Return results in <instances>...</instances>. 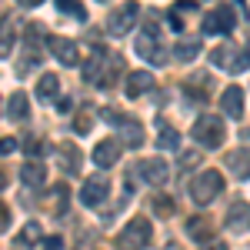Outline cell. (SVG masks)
Segmentation results:
<instances>
[{"instance_id":"cell-34","label":"cell","mask_w":250,"mask_h":250,"mask_svg":"<svg viewBox=\"0 0 250 250\" xmlns=\"http://www.w3.org/2000/svg\"><path fill=\"white\" fill-rule=\"evenodd\" d=\"M43 247L47 250H60V237H43Z\"/></svg>"},{"instance_id":"cell-16","label":"cell","mask_w":250,"mask_h":250,"mask_svg":"<svg viewBox=\"0 0 250 250\" xmlns=\"http://www.w3.org/2000/svg\"><path fill=\"white\" fill-rule=\"evenodd\" d=\"M220 107H224V114L230 117V120H240L244 117V90L240 87H227L220 94Z\"/></svg>"},{"instance_id":"cell-26","label":"cell","mask_w":250,"mask_h":250,"mask_svg":"<svg viewBox=\"0 0 250 250\" xmlns=\"http://www.w3.org/2000/svg\"><path fill=\"white\" fill-rule=\"evenodd\" d=\"M187 233L193 240H210L213 237V220L210 217H190L187 220Z\"/></svg>"},{"instance_id":"cell-9","label":"cell","mask_w":250,"mask_h":250,"mask_svg":"<svg viewBox=\"0 0 250 250\" xmlns=\"http://www.w3.org/2000/svg\"><path fill=\"white\" fill-rule=\"evenodd\" d=\"M137 17H140V3H137V0L120 3L114 14L107 17V34H110V37H124V34H130Z\"/></svg>"},{"instance_id":"cell-27","label":"cell","mask_w":250,"mask_h":250,"mask_svg":"<svg viewBox=\"0 0 250 250\" xmlns=\"http://www.w3.org/2000/svg\"><path fill=\"white\" fill-rule=\"evenodd\" d=\"M60 94V80L57 74H43L37 83V100H43V104H54V97Z\"/></svg>"},{"instance_id":"cell-28","label":"cell","mask_w":250,"mask_h":250,"mask_svg":"<svg viewBox=\"0 0 250 250\" xmlns=\"http://www.w3.org/2000/svg\"><path fill=\"white\" fill-rule=\"evenodd\" d=\"M34 244H40V224L37 220L23 224V230H20V237H17V247H34Z\"/></svg>"},{"instance_id":"cell-29","label":"cell","mask_w":250,"mask_h":250,"mask_svg":"<svg viewBox=\"0 0 250 250\" xmlns=\"http://www.w3.org/2000/svg\"><path fill=\"white\" fill-rule=\"evenodd\" d=\"M57 10L70 14V17L77 20V23H83V20H87V7H83L80 0H57Z\"/></svg>"},{"instance_id":"cell-13","label":"cell","mask_w":250,"mask_h":250,"mask_svg":"<svg viewBox=\"0 0 250 250\" xmlns=\"http://www.w3.org/2000/svg\"><path fill=\"white\" fill-rule=\"evenodd\" d=\"M154 90V74L150 70H134V74H127V97L130 100H140L144 94H150Z\"/></svg>"},{"instance_id":"cell-1","label":"cell","mask_w":250,"mask_h":250,"mask_svg":"<svg viewBox=\"0 0 250 250\" xmlns=\"http://www.w3.org/2000/svg\"><path fill=\"white\" fill-rule=\"evenodd\" d=\"M210 63L224 74H240L250 67V40L240 47V43H224V47H213Z\"/></svg>"},{"instance_id":"cell-30","label":"cell","mask_w":250,"mask_h":250,"mask_svg":"<svg viewBox=\"0 0 250 250\" xmlns=\"http://www.w3.org/2000/svg\"><path fill=\"white\" fill-rule=\"evenodd\" d=\"M150 210H154L157 217H170L173 213V200L170 197H154V200H150Z\"/></svg>"},{"instance_id":"cell-38","label":"cell","mask_w":250,"mask_h":250,"mask_svg":"<svg viewBox=\"0 0 250 250\" xmlns=\"http://www.w3.org/2000/svg\"><path fill=\"white\" fill-rule=\"evenodd\" d=\"M167 250H180V247H177V244H170V247H167Z\"/></svg>"},{"instance_id":"cell-7","label":"cell","mask_w":250,"mask_h":250,"mask_svg":"<svg viewBox=\"0 0 250 250\" xmlns=\"http://www.w3.org/2000/svg\"><path fill=\"white\" fill-rule=\"evenodd\" d=\"M233 27H237V7H230V3L213 7L210 14L204 17V34H210V37H224V34H230Z\"/></svg>"},{"instance_id":"cell-2","label":"cell","mask_w":250,"mask_h":250,"mask_svg":"<svg viewBox=\"0 0 250 250\" xmlns=\"http://www.w3.org/2000/svg\"><path fill=\"white\" fill-rule=\"evenodd\" d=\"M134 47H137V54L147 60V63H164V60H167L164 40H160V27H157L154 20H147V23H144V30L137 34Z\"/></svg>"},{"instance_id":"cell-5","label":"cell","mask_w":250,"mask_h":250,"mask_svg":"<svg viewBox=\"0 0 250 250\" xmlns=\"http://www.w3.org/2000/svg\"><path fill=\"white\" fill-rule=\"evenodd\" d=\"M147 244H150V220L147 217L127 220V227L117 233V247L120 250H147Z\"/></svg>"},{"instance_id":"cell-15","label":"cell","mask_w":250,"mask_h":250,"mask_svg":"<svg viewBox=\"0 0 250 250\" xmlns=\"http://www.w3.org/2000/svg\"><path fill=\"white\" fill-rule=\"evenodd\" d=\"M227 170L237 180H250V147H237L233 154H227Z\"/></svg>"},{"instance_id":"cell-22","label":"cell","mask_w":250,"mask_h":250,"mask_svg":"<svg viewBox=\"0 0 250 250\" xmlns=\"http://www.w3.org/2000/svg\"><path fill=\"white\" fill-rule=\"evenodd\" d=\"M227 227H230V230H244V227H250V204L233 200L230 213H227Z\"/></svg>"},{"instance_id":"cell-31","label":"cell","mask_w":250,"mask_h":250,"mask_svg":"<svg viewBox=\"0 0 250 250\" xmlns=\"http://www.w3.org/2000/svg\"><path fill=\"white\" fill-rule=\"evenodd\" d=\"M17 150V140L14 137H0V157H10Z\"/></svg>"},{"instance_id":"cell-14","label":"cell","mask_w":250,"mask_h":250,"mask_svg":"<svg viewBox=\"0 0 250 250\" xmlns=\"http://www.w3.org/2000/svg\"><path fill=\"white\" fill-rule=\"evenodd\" d=\"M210 74H190L187 77V83H184V94L190 97L193 104H204L207 100V94H210Z\"/></svg>"},{"instance_id":"cell-10","label":"cell","mask_w":250,"mask_h":250,"mask_svg":"<svg viewBox=\"0 0 250 250\" xmlns=\"http://www.w3.org/2000/svg\"><path fill=\"white\" fill-rule=\"evenodd\" d=\"M43 37H47V34H43V27H40V23H30V27H27V47H30V54L17 63V74H27V70H34V67L40 63V57H43L40 40H43Z\"/></svg>"},{"instance_id":"cell-21","label":"cell","mask_w":250,"mask_h":250,"mask_svg":"<svg viewBox=\"0 0 250 250\" xmlns=\"http://www.w3.org/2000/svg\"><path fill=\"white\" fill-rule=\"evenodd\" d=\"M177 147H180V134L173 130L167 120H157V150H167L170 154Z\"/></svg>"},{"instance_id":"cell-8","label":"cell","mask_w":250,"mask_h":250,"mask_svg":"<svg viewBox=\"0 0 250 250\" xmlns=\"http://www.w3.org/2000/svg\"><path fill=\"white\" fill-rule=\"evenodd\" d=\"M127 177H137V180H144V184L164 187V184H167V177H170V167H167L160 157H147V160H137Z\"/></svg>"},{"instance_id":"cell-32","label":"cell","mask_w":250,"mask_h":250,"mask_svg":"<svg viewBox=\"0 0 250 250\" xmlns=\"http://www.w3.org/2000/svg\"><path fill=\"white\" fill-rule=\"evenodd\" d=\"M7 227H10V207H3V204H0V233L7 230Z\"/></svg>"},{"instance_id":"cell-37","label":"cell","mask_w":250,"mask_h":250,"mask_svg":"<svg viewBox=\"0 0 250 250\" xmlns=\"http://www.w3.org/2000/svg\"><path fill=\"white\" fill-rule=\"evenodd\" d=\"M3 187H7V177H3V170H0V190H3Z\"/></svg>"},{"instance_id":"cell-17","label":"cell","mask_w":250,"mask_h":250,"mask_svg":"<svg viewBox=\"0 0 250 250\" xmlns=\"http://www.w3.org/2000/svg\"><path fill=\"white\" fill-rule=\"evenodd\" d=\"M197 14V3L193 0H177L170 10H167V23H170L173 30H184L187 27V17H193Z\"/></svg>"},{"instance_id":"cell-20","label":"cell","mask_w":250,"mask_h":250,"mask_svg":"<svg viewBox=\"0 0 250 250\" xmlns=\"http://www.w3.org/2000/svg\"><path fill=\"white\" fill-rule=\"evenodd\" d=\"M57 164H60V170L63 173H80V150L74 147V144H60L57 147Z\"/></svg>"},{"instance_id":"cell-4","label":"cell","mask_w":250,"mask_h":250,"mask_svg":"<svg viewBox=\"0 0 250 250\" xmlns=\"http://www.w3.org/2000/svg\"><path fill=\"white\" fill-rule=\"evenodd\" d=\"M224 193V177L217 170H204L197 173L190 180V200L197 204V207H207V204H213V197H220Z\"/></svg>"},{"instance_id":"cell-33","label":"cell","mask_w":250,"mask_h":250,"mask_svg":"<svg viewBox=\"0 0 250 250\" xmlns=\"http://www.w3.org/2000/svg\"><path fill=\"white\" fill-rule=\"evenodd\" d=\"M74 130H77V134L83 137L87 130H90V117H77V124H74Z\"/></svg>"},{"instance_id":"cell-18","label":"cell","mask_w":250,"mask_h":250,"mask_svg":"<svg viewBox=\"0 0 250 250\" xmlns=\"http://www.w3.org/2000/svg\"><path fill=\"white\" fill-rule=\"evenodd\" d=\"M120 160V144L117 140H100L94 147V164L97 167H114Z\"/></svg>"},{"instance_id":"cell-39","label":"cell","mask_w":250,"mask_h":250,"mask_svg":"<svg viewBox=\"0 0 250 250\" xmlns=\"http://www.w3.org/2000/svg\"><path fill=\"white\" fill-rule=\"evenodd\" d=\"M244 137H250V127H247V130H244Z\"/></svg>"},{"instance_id":"cell-24","label":"cell","mask_w":250,"mask_h":250,"mask_svg":"<svg viewBox=\"0 0 250 250\" xmlns=\"http://www.w3.org/2000/svg\"><path fill=\"white\" fill-rule=\"evenodd\" d=\"M7 117H10V120H17V124H23V120L30 117L27 94H10V97H7Z\"/></svg>"},{"instance_id":"cell-6","label":"cell","mask_w":250,"mask_h":250,"mask_svg":"<svg viewBox=\"0 0 250 250\" xmlns=\"http://www.w3.org/2000/svg\"><path fill=\"white\" fill-rule=\"evenodd\" d=\"M104 120L117 124V134H120V140H117V144H120V147H130V150L144 147V127H140L137 120L117 114V110H104Z\"/></svg>"},{"instance_id":"cell-35","label":"cell","mask_w":250,"mask_h":250,"mask_svg":"<svg viewBox=\"0 0 250 250\" xmlns=\"http://www.w3.org/2000/svg\"><path fill=\"white\" fill-rule=\"evenodd\" d=\"M204 250H227V244H224V240H213V244H207Z\"/></svg>"},{"instance_id":"cell-36","label":"cell","mask_w":250,"mask_h":250,"mask_svg":"<svg viewBox=\"0 0 250 250\" xmlns=\"http://www.w3.org/2000/svg\"><path fill=\"white\" fill-rule=\"evenodd\" d=\"M20 7H40V3H43V0H17Z\"/></svg>"},{"instance_id":"cell-11","label":"cell","mask_w":250,"mask_h":250,"mask_svg":"<svg viewBox=\"0 0 250 250\" xmlns=\"http://www.w3.org/2000/svg\"><path fill=\"white\" fill-rule=\"evenodd\" d=\"M107 193H110V180L90 177V180H83V187H80V204H83V207H100V204L107 200Z\"/></svg>"},{"instance_id":"cell-25","label":"cell","mask_w":250,"mask_h":250,"mask_svg":"<svg viewBox=\"0 0 250 250\" xmlns=\"http://www.w3.org/2000/svg\"><path fill=\"white\" fill-rule=\"evenodd\" d=\"M173 57H177V60H184V63L197 60V57H200V40H197V37L177 40V43H173Z\"/></svg>"},{"instance_id":"cell-19","label":"cell","mask_w":250,"mask_h":250,"mask_svg":"<svg viewBox=\"0 0 250 250\" xmlns=\"http://www.w3.org/2000/svg\"><path fill=\"white\" fill-rule=\"evenodd\" d=\"M20 180H23V187H43V180H47V167L40 164V160H27L23 167H20Z\"/></svg>"},{"instance_id":"cell-12","label":"cell","mask_w":250,"mask_h":250,"mask_svg":"<svg viewBox=\"0 0 250 250\" xmlns=\"http://www.w3.org/2000/svg\"><path fill=\"white\" fill-rule=\"evenodd\" d=\"M47 47H50V54H54L63 67H77V63H80V47L70 37H50V40H47Z\"/></svg>"},{"instance_id":"cell-3","label":"cell","mask_w":250,"mask_h":250,"mask_svg":"<svg viewBox=\"0 0 250 250\" xmlns=\"http://www.w3.org/2000/svg\"><path fill=\"white\" fill-rule=\"evenodd\" d=\"M193 140L200 144V147H207V150H213V147H220L224 144V137H227V127H224V120L213 114H200L197 117V124L190 127Z\"/></svg>"},{"instance_id":"cell-23","label":"cell","mask_w":250,"mask_h":250,"mask_svg":"<svg viewBox=\"0 0 250 250\" xmlns=\"http://www.w3.org/2000/svg\"><path fill=\"white\" fill-rule=\"evenodd\" d=\"M14 37H17V17H3L0 20V57H10Z\"/></svg>"}]
</instances>
